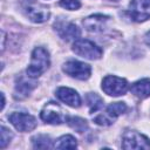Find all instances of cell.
<instances>
[{"label": "cell", "mask_w": 150, "mask_h": 150, "mask_svg": "<svg viewBox=\"0 0 150 150\" xmlns=\"http://www.w3.org/2000/svg\"><path fill=\"white\" fill-rule=\"evenodd\" d=\"M49 64H50L49 53L43 47H36L32 53L30 63L26 70L27 76L32 79L39 77L49 68Z\"/></svg>", "instance_id": "cell-1"}, {"label": "cell", "mask_w": 150, "mask_h": 150, "mask_svg": "<svg viewBox=\"0 0 150 150\" xmlns=\"http://www.w3.org/2000/svg\"><path fill=\"white\" fill-rule=\"evenodd\" d=\"M73 52L81 57L98 60L102 56V49L94 42L86 39H77L73 45Z\"/></svg>", "instance_id": "cell-2"}, {"label": "cell", "mask_w": 150, "mask_h": 150, "mask_svg": "<svg viewBox=\"0 0 150 150\" xmlns=\"http://www.w3.org/2000/svg\"><path fill=\"white\" fill-rule=\"evenodd\" d=\"M40 117L48 124H61L67 120L64 111L55 102H48L45 104L40 112Z\"/></svg>", "instance_id": "cell-3"}, {"label": "cell", "mask_w": 150, "mask_h": 150, "mask_svg": "<svg viewBox=\"0 0 150 150\" xmlns=\"http://www.w3.org/2000/svg\"><path fill=\"white\" fill-rule=\"evenodd\" d=\"M127 111V104L124 102H114L109 104L104 114L98 115L94 118V122L98 125H110L122 114Z\"/></svg>", "instance_id": "cell-4"}, {"label": "cell", "mask_w": 150, "mask_h": 150, "mask_svg": "<svg viewBox=\"0 0 150 150\" xmlns=\"http://www.w3.org/2000/svg\"><path fill=\"white\" fill-rule=\"evenodd\" d=\"M102 89L109 96H121L127 93L128 83L124 79L109 75L105 76L102 81Z\"/></svg>", "instance_id": "cell-5"}, {"label": "cell", "mask_w": 150, "mask_h": 150, "mask_svg": "<svg viewBox=\"0 0 150 150\" xmlns=\"http://www.w3.org/2000/svg\"><path fill=\"white\" fill-rule=\"evenodd\" d=\"M123 149H150V141L144 135L135 131L128 130L124 132L122 138Z\"/></svg>", "instance_id": "cell-6"}, {"label": "cell", "mask_w": 150, "mask_h": 150, "mask_svg": "<svg viewBox=\"0 0 150 150\" xmlns=\"http://www.w3.org/2000/svg\"><path fill=\"white\" fill-rule=\"evenodd\" d=\"M62 69L67 75H69L74 79L81 80V81H84V80L89 79L90 73H91V68H90L89 64H87L84 62L76 61V60L67 61L63 64Z\"/></svg>", "instance_id": "cell-7"}, {"label": "cell", "mask_w": 150, "mask_h": 150, "mask_svg": "<svg viewBox=\"0 0 150 150\" xmlns=\"http://www.w3.org/2000/svg\"><path fill=\"white\" fill-rule=\"evenodd\" d=\"M8 120L11 124L19 131L26 132V131H32L36 127V120L34 116L26 112H13L8 116Z\"/></svg>", "instance_id": "cell-8"}, {"label": "cell", "mask_w": 150, "mask_h": 150, "mask_svg": "<svg viewBox=\"0 0 150 150\" xmlns=\"http://www.w3.org/2000/svg\"><path fill=\"white\" fill-rule=\"evenodd\" d=\"M129 15L136 22L148 20L150 18V0H131L129 4Z\"/></svg>", "instance_id": "cell-9"}, {"label": "cell", "mask_w": 150, "mask_h": 150, "mask_svg": "<svg viewBox=\"0 0 150 150\" xmlns=\"http://www.w3.org/2000/svg\"><path fill=\"white\" fill-rule=\"evenodd\" d=\"M56 97L62 101L63 103H66L69 107L73 108H79L81 105V97L77 94V91H75L71 88L68 87H60L56 90Z\"/></svg>", "instance_id": "cell-10"}, {"label": "cell", "mask_w": 150, "mask_h": 150, "mask_svg": "<svg viewBox=\"0 0 150 150\" xmlns=\"http://www.w3.org/2000/svg\"><path fill=\"white\" fill-rule=\"evenodd\" d=\"M26 12H27L28 18L33 22H36V23H41V22L47 21L49 19V15H50L48 7L45 5H41V4L28 5L26 8Z\"/></svg>", "instance_id": "cell-11"}, {"label": "cell", "mask_w": 150, "mask_h": 150, "mask_svg": "<svg viewBox=\"0 0 150 150\" xmlns=\"http://www.w3.org/2000/svg\"><path fill=\"white\" fill-rule=\"evenodd\" d=\"M109 20V16L103 14H95L86 18L83 20V26L88 32L91 33H98L102 32Z\"/></svg>", "instance_id": "cell-12"}, {"label": "cell", "mask_w": 150, "mask_h": 150, "mask_svg": "<svg viewBox=\"0 0 150 150\" xmlns=\"http://www.w3.org/2000/svg\"><path fill=\"white\" fill-rule=\"evenodd\" d=\"M56 29H57L59 35L66 41L77 40L81 34L79 27L71 22H60L56 25Z\"/></svg>", "instance_id": "cell-13"}, {"label": "cell", "mask_w": 150, "mask_h": 150, "mask_svg": "<svg viewBox=\"0 0 150 150\" xmlns=\"http://www.w3.org/2000/svg\"><path fill=\"white\" fill-rule=\"evenodd\" d=\"M29 79H32V77H29ZM29 79L19 77L16 80V83H15V94H14V96L16 98H23V97L28 96L29 93L35 88L36 82H34V81H32Z\"/></svg>", "instance_id": "cell-14"}, {"label": "cell", "mask_w": 150, "mask_h": 150, "mask_svg": "<svg viewBox=\"0 0 150 150\" xmlns=\"http://www.w3.org/2000/svg\"><path fill=\"white\" fill-rule=\"evenodd\" d=\"M131 94H134L136 97L143 100L150 96V80L149 79H142L135 83L131 84L130 87Z\"/></svg>", "instance_id": "cell-15"}, {"label": "cell", "mask_w": 150, "mask_h": 150, "mask_svg": "<svg viewBox=\"0 0 150 150\" xmlns=\"http://www.w3.org/2000/svg\"><path fill=\"white\" fill-rule=\"evenodd\" d=\"M86 102L89 108V112L94 114L103 107V100L96 93H89L86 95Z\"/></svg>", "instance_id": "cell-16"}, {"label": "cell", "mask_w": 150, "mask_h": 150, "mask_svg": "<svg viewBox=\"0 0 150 150\" xmlns=\"http://www.w3.org/2000/svg\"><path fill=\"white\" fill-rule=\"evenodd\" d=\"M76 146H77L76 138L71 135L61 136L54 144V148H56V149H74Z\"/></svg>", "instance_id": "cell-17"}, {"label": "cell", "mask_w": 150, "mask_h": 150, "mask_svg": "<svg viewBox=\"0 0 150 150\" xmlns=\"http://www.w3.org/2000/svg\"><path fill=\"white\" fill-rule=\"evenodd\" d=\"M67 123L69 124L70 128H73L74 130H76L77 132H83L87 128H88V124H87V121L81 118V117H75V116H70V117H67Z\"/></svg>", "instance_id": "cell-18"}, {"label": "cell", "mask_w": 150, "mask_h": 150, "mask_svg": "<svg viewBox=\"0 0 150 150\" xmlns=\"http://www.w3.org/2000/svg\"><path fill=\"white\" fill-rule=\"evenodd\" d=\"M33 146L35 149H49L54 145H52V139L47 135H38L32 138Z\"/></svg>", "instance_id": "cell-19"}, {"label": "cell", "mask_w": 150, "mask_h": 150, "mask_svg": "<svg viewBox=\"0 0 150 150\" xmlns=\"http://www.w3.org/2000/svg\"><path fill=\"white\" fill-rule=\"evenodd\" d=\"M12 137H13V135H12L11 130H8L5 125H1V141H0V148L4 149V148L9 143V141L12 139Z\"/></svg>", "instance_id": "cell-20"}, {"label": "cell", "mask_w": 150, "mask_h": 150, "mask_svg": "<svg viewBox=\"0 0 150 150\" xmlns=\"http://www.w3.org/2000/svg\"><path fill=\"white\" fill-rule=\"evenodd\" d=\"M60 5L66 9L75 11V9L80 8L81 2H80V0H60Z\"/></svg>", "instance_id": "cell-21"}, {"label": "cell", "mask_w": 150, "mask_h": 150, "mask_svg": "<svg viewBox=\"0 0 150 150\" xmlns=\"http://www.w3.org/2000/svg\"><path fill=\"white\" fill-rule=\"evenodd\" d=\"M144 41H145V43H146V45L150 47V30H149V32L145 34V36H144Z\"/></svg>", "instance_id": "cell-22"}, {"label": "cell", "mask_w": 150, "mask_h": 150, "mask_svg": "<svg viewBox=\"0 0 150 150\" xmlns=\"http://www.w3.org/2000/svg\"><path fill=\"white\" fill-rule=\"evenodd\" d=\"M1 98H2V101H1V109H4V107H5V95H4V93H1Z\"/></svg>", "instance_id": "cell-23"}, {"label": "cell", "mask_w": 150, "mask_h": 150, "mask_svg": "<svg viewBox=\"0 0 150 150\" xmlns=\"http://www.w3.org/2000/svg\"><path fill=\"white\" fill-rule=\"evenodd\" d=\"M109 1H118V0H109Z\"/></svg>", "instance_id": "cell-24"}]
</instances>
